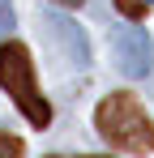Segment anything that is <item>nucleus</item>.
I'll list each match as a JSON object with an SVG mask.
<instances>
[{"instance_id": "nucleus-1", "label": "nucleus", "mask_w": 154, "mask_h": 158, "mask_svg": "<svg viewBox=\"0 0 154 158\" xmlns=\"http://www.w3.org/2000/svg\"><path fill=\"white\" fill-rule=\"evenodd\" d=\"M94 128L107 145L124 150V154H154V120L133 94L116 90L94 107Z\"/></svg>"}, {"instance_id": "nucleus-2", "label": "nucleus", "mask_w": 154, "mask_h": 158, "mask_svg": "<svg viewBox=\"0 0 154 158\" xmlns=\"http://www.w3.org/2000/svg\"><path fill=\"white\" fill-rule=\"evenodd\" d=\"M0 90L17 103V111L34 128H47L51 124V103L43 98V90L34 81V60L26 52V43H13V39L0 43Z\"/></svg>"}, {"instance_id": "nucleus-3", "label": "nucleus", "mask_w": 154, "mask_h": 158, "mask_svg": "<svg viewBox=\"0 0 154 158\" xmlns=\"http://www.w3.org/2000/svg\"><path fill=\"white\" fill-rule=\"evenodd\" d=\"M116 64L128 77H146L154 69V43L141 26H120L116 30Z\"/></svg>"}, {"instance_id": "nucleus-4", "label": "nucleus", "mask_w": 154, "mask_h": 158, "mask_svg": "<svg viewBox=\"0 0 154 158\" xmlns=\"http://www.w3.org/2000/svg\"><path fill=\"white\" fill-rule=\"evenodd\" d=\"M43 30H47V39H56V43L64 47L69 64H77V69L90 64V43H86V34H81L69 17H60V13H43Z\"/></svg>"}, {"instance_id": "nucleus-5", "label": "nucleus", "mask_w": 154, "mask_h": 158, "mask_svg": "<svg viewBox=\"0 0 154 158\" xmlns=\"http://www.w3.org/2000/svg\"><path fill=\"white\" fill-rule=\"evenodd\" d=\"M22 154H26L22 137H13V132H0V158H22Z\"/></svg>"}, {"instance_id": "nucleus-6", "label": "nucleus", "mask_w": 154, "mask_h": 158, "mask_svg": "<svg viewBox=\"0 0 154 158\" xmlns=\"http://www.w3.org/2000/svg\"><path fill=\"white\" fill-rule=\"evenodd\" d=\"M116 9L124 13L128 22H141L146 17V0H116Z\"/></svg>"}, {"instance_id": "nucleus-7", "label": "nucleus", "mask_w": 154, "mask_h": 158, "mask_svg": "<svg viewBox=\"0 0 154 158\" xmlns=\"http://www.w3.org/2000/svg\"><path fill=\"white\" fill-rule=\"evenodd\" d=\"M9 30H13V4H9V0H0V39H4Z\"/></svg>"}, {"instance_id": "nucleus-8", "label": "nucleus", "mask_w": 154, "mask_h": 158, "mask_svg": "<svg viewBox=\"0 0 154 158\" xmlns=\"http://www.w3.org/2000/svg\"><path fill=\"white\" fill-rule=\"evenodd\" d=\"M51 4H64V9H77L81 0H51Z\"/></svg>"}, {"instance_id": "nucleus-9", "label": "nucleus", "mask_w": 154, "mask_h": 158, "mask_svg": "<svg viewBox=\"0 0 154 158\" xmlns=\"http://www.w3.org/2000/svg\"><path fill=\"white\" fill-rule=\"evenodd\" d=\"M47 158H56V154H47ZM86 158H107V154H86Z\"/></svg>"}, {"instance_id": "nucleus-10", "label": "nucleus", "mask_w": 154, "mask_h": 158, "mask_svg": "<svg viewBox=\"0 0 154 158\" xmlns=\"http://www.w3.org/2000/svg\"><path fill=\"white\" fill-rule=\"evenodd\" d=\"M146 4H154V0H146Z\"/></svg>"}]
</instances>
